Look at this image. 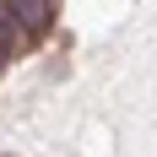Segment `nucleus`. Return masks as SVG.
<instances>
[{"label":"nucleus","instance_id":"1","mask_svg":"<svg viewBox=\"0 0 157 157\" xmlns=\"http://www.w3.org/2000/svg\"><path fill=\"white\" fill-rule=\"evenodd\" d=\"M6 16L16 22L22 38H44L54 22V0H6Z\"/></svg>","mask_w":157,"mask_h":157},{"label":"nucleus","instance_id":"2","mask_svg":"<svg viewBox=\"0 0 157 157\" xmlns=\"http://www.w3.org/2000/svg\"><path fill=\"white\" fill-rule=\"evenodd\" d=\"M16 44H22V33H16V22H11V16L0 11V65L16 54Z\"/></svg>","mask_w":157,"mask_h":157}]
</instances>
